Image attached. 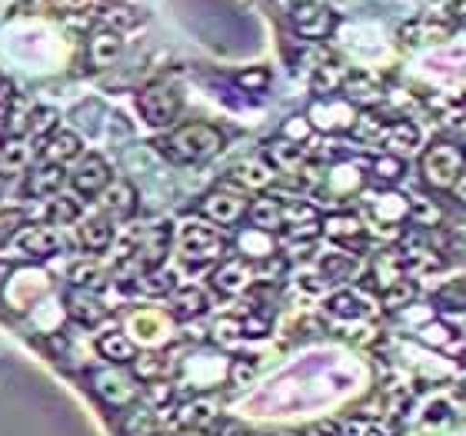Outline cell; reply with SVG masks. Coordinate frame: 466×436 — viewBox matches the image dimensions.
<instances>
[{"mask_svg":"<svg viewBox=\"0 0 466 436\" xmlns=\"http://www.w3.org/2000/svg\"><path fill=\"white\" fill-rule=\"evenodd\" d=\"M224 147V134L214 124H184L177 127L174 134L160 140V150L167 157H174L177 164H200L210 160Z\"/></svg>","mask_w":466,"mask_h":436,"instance_id":"obj_1","label":"cell"},{"mask_svg":"<svg viewBox=\"0 0 466 436\" xmlns=\"http://www.w3.org/2000/svg\"><path fill=\"white\" fill-rule=\"evenodd\" d=\"M420 174L433 190H453V184L463 174V150L450 140H437L420 157Z\"/></svg>","mask_w":466,"mask_h":436,"instance_id":"obj_2","label":"cell"},{"mask_svg":"<svg viewBox=\"0 0 466 436\" xmlns=\"http://www.w3.org/2000/svg\"><path fill=\"white\" fill-rule=\"evenodd\" d=\"M224 253V240L214 227L207 223H187L180 230V257H184L190 267H200V263H210Z\"/></svg>","mask_w":466,"mask_h":436,"instance_id":"obj_3","label":"cell"},{"mask_svg":"<svg viewBox=\"0 0 466 436\" xmlns=\"http://www.w3.org/2000/svg\"><path fill=\"white\" fill-rule=\"evenodd\" d=\"M137 107H140V114H144V120L150 127H170L177 120V114H180V97L167 84H150V87L140 90Z\"/></svg>","mask_w":466,"mask_h":436,"instance_id":"obj_4","label":"cell"},{"mask_svg":"<svg viewBox=\"0 0 466 436\" xmlns=\"http://www.w3.org/2000/svg\"><path fill=\"white\" fill-rule=\"evenodd\" d=\"M90 383H94V393H97L104 403H110V407H130V400L137 397L134 377H127V373H120V370H114V367L90 370Z\"/></svg>","mask_w":466,"mask_h":436,"instance_id":"obj_5","label":"cell"},{"mask_svg":"<svg viewBox=\"0 0 466 436\" xmlns=\"http://www.w3.org/2000/svg\"><path fill=\"white\" fill-rule=\"evenodd\" d=\"M310 127L317 130H327V134H337V130H350L353 120H357V110L353 104H347L343 97H327V100H317L310 107Z\"/></svg>","mask_w":466,"mask_h":436,"instance_id":"obj_6","label":"cell"},{"mask_svg":"<svg viewBox=\"0 0 466 436\" xmlns=\"http://www.w3.org/2000/svg\"><path fill=\"white\" fill-rule=\"evenodd\" d=\"M247 197L233 194V190H214L200 200V214L210 223H220V227H230V223H240V217L247 214Z\"/></svg>","mask_w":466,"mask_h":436,"instance_id":"obj_7","label":"cell"},{"mask_svg":"<svg viewBox=\"0 0 466 436\" xmlns=\"http://www.w3.org/2000/svg\"><path fill=\"white\" fill-rule=\"evenodd\" d=\"M290 24H293V30L300 34V37H307V40H320V37H327L333 30V10H327V7H320V4H313V0H307V4H297V7L290 10Z\"/></svg>","mask_w":466,"mask_h":436,"instance_id":"obj_8","label":"cell"},{"mask_svg":"<svg viewBox=\"0 0 466 436\" xmlns=\"http://www.w3.org/2000/svg\"><path fill=\"white\" fill-rule=\"evenodd\" d=\"M107 184H110V167H107V160L97 154H87L77 164V170H74V187H77V194H84V197L100 194Z\"/></svg>","mask_w":466,"mask_h":436,"instance_id":"obj_9","label":"cell"},{"mask_svg":"<svg viewBox=\"0 0 466 436\" xmlns=\"http://www.w3.org/2000/svg\"><path fill=\"white\" fill-rule=\"evenodd\" d=\"M17 247L20 253H27L30 260H47V257H54L57 253V233L50 230V227H44V223H34V227H24V230L17 233Z\"/></svg>","mask_w":466,"mask_h":436,"instance_id":"obj_10","label":"cell"},{"mask_svg":"<svg viewBox=\"0 0 466 436\" xmlns=\"http://www.w3.org/2000/svg\"><path fill=\"white\" fill-rule=\"evenodd\" d=\"M120 50H124V40H120V34L110 27H97L87 40V60L94 64V67H107V64H114V60L120 57Z\"/></svg>","mask_w":466,"mask_h":436,"instance_id":"obj_11","label":"cell"},{"mask_svg":"<svg viewBox=\"0 0 466 436\" xmlns=\"http://www.w3.org/2000/svg\"><path fill=\"white\" fill-rule=\"evenodd\" d=\"M177 423L190 430H210L217 423V400L210 397H194L177 407Z\"/></svg>","mask_w":466,"mask_h":436,"instance_id":"obj_12","label":"cell"},{"mask_svg":"<svg viewBox=\"0 0 466 436\" xmlns=\"http://www.w3.org/2000/svg\"><path fill=\"white\" fill-rule=\"evenodd\" d=\"M100 207L114 217H130L137 210V187L130 180H110L100 190Z\"/></svg>","mask_w":466,"mask_h":436,"instance_id":"obj_13","label":"cell"},{"mask_svg":"<svg viewBox=\"0 0 466 436\" xmlns=\"http://www.w3.org/2000/svg\"><path fill=\"white\" fill-rule=\"evenodd\" d=\"M323 233L333 237V240H340L350 250H353V247H363V223L353 214H330L323 220Z\"/></svg>","mask_w":466,"mask_h":436,"instance_id":"obj_14","label":"cell"},{"mask_svg":"<svg viewBox=\"0 0 466 436\" xmlns=\"http://www.w3.org/2000/svg\"><path fill=\"white\" fill-rule=\"evenodd\" d=\"M44 160L47 164H70V160H77L80 154V137L70 134V130H57V134L44 137Z\"/></svg>","mask_w":466,"mask_h":436,"instance_id":"obj_15","label":"cell"},{"mask_svg":"<svg viewBox=\"0 0 466 436\" xmlns=\"http://www.w3.org/2000/svg\"><path fill=\"white\" fill-rule=\"evenodd\" d=\"M250 280H253V273L243 260H227L214 270V287L220 293H227V297L247 290V287H250Z\"/></svg>","mask_w":466,"mask_h":436,"instance_id":"obj_16","label":"cell"},{"mask_svg":"<svg viewBox=\"0 0 466 436\" xmlns=\"http://www.w3.org/2000/svg\"><path fill=\"white\" fill-rule=\"evenodd\" d=\"M343 90V100L347 104H360V107H367V104H377L380 97H383V90H380V84L370 74H347L340 84Z\"/></svg>","mask_w":466,"mask_h":436,"instance_id":"obj_17","label":"cell"},{"mask_svg":"<svg viewBox=\"0 0 466 436\" xmlns=\"http://www.w3.org/2000/svg\"><path fill=\"white\" fill-rule=\"evenodd\" d=\"M247 217H250V223L257 227V230H280L283 227V207L277 197H260V200H253L250 207H247Z\"/></svg>","mask_w":466,"mask_h":436,"instance_id":"obj_18","label":"cell"},{"mask_svg":"<svg viewBox=\"0 0 466 436\" xmlns=\"http://www.w3.org/2000/svg\"><path fill=\"white\" fill-rule=\"evenodd\" d=\"M67 307H70V313L77 317L80 323H87V327H94V323H100L104 320V313H107V307L94 297L90 290H70V297H67Z\"/></svg>","mask_w":466,"mask_h":436,"instance_id":"obj_19","label":"cell"},{"mask_svg":"<svg viewBox=\"0 0 466 436\" xmlns=\"http://www.w3.org/2000/svg\"><path fill=\"white\" fill-rule=\"evenodd\" d=\"M120 433L124 436H157V417L150 407H124L120 413Z\"/></svg>","mask_w":466,"mask_h":436,"instance_id":"obj_20","label":"cell"},{"mask_svg":"<svg viewBox=\"0 0 466 436\" xmlns=\"http://www.w3.org/2000/svg\"><path fill=\"white\" fill-rule=\"evenodd\" d=\"M237 247H240V253L250 257V260H267V257H273V250H277L273 233L257 230V227H247V230L237 237Z\"/></svg>","mask_w":466,"mask_h":436,"instance_id":"obj_21","label":"cell"},{"mask_svg":"<svg viewBox=\"0 0 466 436\" xmlns=\"http://www.w3.org/2000/svg\"><path fill=\"white\" fill-rule=\"evenodd\" d=\"M80 243H84V250H107L110 243H114V227H110V220H104V217H94V220H84L80 223Z\"/></svg>","mask_w":466,"mask_h":436,"instance_id":"obj_22","label":"cell"},{"mask_svg":"<svg viewBox=\"0 0 466 436\" xmlns=\"http://www.w3.org/2000/svg\"><path fill=\"white\" fill-rule=\"evenodd\" d=\"M97 350L104 353V360H110V363H130V360L137 357L134 340L127 337V333H100Z\"/></svg>","mask_w":466,"mask_h":436,"instance_id":"obj_23","label":"cell"},{"mask_svg":"<svg viewBox=\"0 0 466 436\" xmlns=\"http://www.w3.org/2000/svg\"><path fill=\"white\" fill-rule=\"evenodd\" d=\"M167 357L164 353H154V350H144V353H137L134 360H130V373H134V380H144V383H157V380L167 373Z\"/></svg>","mask_w":466,"mask_h":436,"instance_id":"obj_24","label":"cell"},{"mask_svg":"<svg viewBox=\"0 0 466 436\" xmlns=\"http://www.w3.org/2000/svg\"><path fill=\"white\" fill-rule=\"evenodd\" d=\"M170 307H174V317H180V320H194V317H200V313L207 310V293L200 290V287L174 290Z\"/></svg>","mask_w":466,"mask_h":436,"instance_id":"obj_25","label":"cell"},{"mask_svg":"<svg viewBox=\"0 0 466 436\" xmlns=\"http://www.w3.org/2000/svg\"><path fill=\"white\" fill-rule=\"evenodd\" d=\"M383 144L390 147V154H393V157L410 154V150L420 144V130L410 124V120H397V124L387 127V137H383Z\"/></svg>","mask_w":466,"mask_h":436,"instance_id":"obj_26","label":"cell"},{"mask_svg":"<svg viewBox=\"0 0 466 436\" xmlns=\"http://www.w3.org/2000/svg\"><path fill=\"white\" fill-rule=\"evenodd\" d=\"M267 164L277 167V170H300V164H303L300 144H290V140H270V144H267Z\"/></svg>","mask_w":466,"mask_h":436,"instance_id":"obj_27","label":"cell"},{"mask_svg":"<svg viewBox=\"0 0 466 436\" xmlns=\"http://www.w3.org/2000/svg\"><path fill=\"white\" fill-rule=\"evenodd\" d=\"M167 243H170V230L167 227H157V230L147 233V240L137 247V260L144 263V270H150V267H157V263L164 260Z\"/></svg>","mask_w":466,"mask_h":436,"instance_id":"obj_28","label":"cell"},{"mask_svg":"<svg viewBox=\"0 0 466 436\" xmlns=\"http://www.w3.org/2000/svg\"><path fill=\"white\" fill-rule=\"evenodd\" d=\"M64 187V170L57 164H44L40 170L27 177V194L30 197H50L54 190Z\"/></svg>","mask_w":466,"mask_h":436,"instance_id":"obj_29","label":"cell"},{"mask_svg":"<svg viewBox=\"0 0 466 436\" xmlns=\"http://www.w3.org/2000/svg\"><path fill=\"white\" fill-rule=\"evenodd\" d=\"M407 273V260H403V253H380L377 263H373V277H377V283L387 290V287H393V283L407 280L403 277Z\"/></svg>","mask_w":466,"mask_h":436,"instance_id":"obj_30","label":"cell"},{"mask_svg":"<svg viewBox=\"0 0 466 436\" xmlns=\"http://www.w3.org/2000/svg\"><path fill=\"white\" fill-rule=\"evenodd\" d=\"M24 167H27V144L20 137L0 140V174L4 177L24 174Z\"/></svg>","mask_w":466,"mask_h":436,"instance_id":"obj_31","label":"cell"},{"mask_svg":"<svg viewBox=\"0 0 466 436\" xmlns=\"http://www.w3.org/2000/svg\"><path fill=\"white\" fill-rule=\"evenodd\" d=\"M134 287L140 293H147V297H167V293H174L177 290V283H174V273H167L160 270V267H150V270H144L140 277H134Z\"/></svg>","mask_w":466,"mask_h":436,"instance_id":"obj_32","label":"cell"},{"mask_svg":"<svg viewBox=\"0 0 466 436\" xmlns=\"http://www.w3.org/2000/svg\"><path fill=\"white\" fill-rule=\"evenodd\" d=\"M450 34L447 24H433L430 17L423 20H413L407 27L400 30V37L407 40V44H430V40H443Z\"/></svg>","mask_w":466,"mask_h":436,"instance_id":"obj_33","label":"cell"},{"mask_svg":"<svg viewBox=\"0 0 466 436\" xmlns=\"http://www.w3.org/2000/svg\"><path fill=\"white\" fill-rule=\"evenodd\" d=\"M320 270L327 280L340 283V280H350L353 270H357V260H353V253H327L320 260Z\"/></svg>","mask_w":466,"mask_h":436,"instance_id":"obj_34","label":"cell"},{"mask_svg":"<svg viewBox=\"0 0 466 436\" xmlns=\"http://www.w3.org/2000/svg\"><path fill=\"white\" fill-rule=\"evenodd\" d=\"M104 280H107V273L100 270L97 263H90V260H84V263H74V270H70V283L77 287V290H100L104 287Z\"/></svg>","mask_w":466,"mask_h":436,"instance_id":"obj_35","label":"cell"},{"mask_svg":"<svg viewBox=\"0 0 466 436\" xmlns=\"http://www.w3.org/2000/svg\"><path fill=\"white\" fill-rule=\"evenodd\" d=\"M144 24V14L140 10H130V7H120V4H110L107 10H104V27H110V30H134V27H140Z\"/></svg>","mask_w":466,"mask_h":436,"instance_id":"obj_36","label":"cell"},{"mask_svg":"<svg viewBox=\"0 0 466 436\" xmlns=\"http://www.w3.org/2000/svg\"><path fill=\"white\" fill-rule=\"evenodd\" d=\"M333 317H343V320H363L367 317V303L360 300L357 293H337L330 300Z\"/></svg>","mask_w":466,"mask_h":436,"instance_id":"obj_37","label":"cell"},{"mask_svg":"<svg viewBox=\"0 0 466 436\" xmlns=\"http://www.w3.org/2000/svg\"><path fill=\"white\" fill-rule=\"evenodd\" d=\"M237 180H240L243 187H267L273 180V167L267 164V160H247V164H240V170H237Z\"/></svg>","mask_w":466,"mask_h":436,"instance_id":"obj_38","label":"cell"},{"mask_svg":"<svg viewBox=\"0 0 466 436\" xmlns=\"http://www.w3.org/2000/svg\"><path fill=\"white\" fill-rule=\"evenodd\" d=\"M337 436H393V427L380 423V420H347L337 427Z\"/></svg>","mask_w":466,"mask_h":436,"instance_id":"obj_39","label":"cell"},{"mask_svg":"<svg viewBox=\"0 0 466 436\" xmlns=\"http://www.w3.org/2000/svg\"><path fill=\"white\" fill-rule=\"evenodd\" d=\"M413 297H417V287H413L410 280H400V283H393V287L383 290L380 303H383L387 310H403L407 303H413Z\"/></svg>","mask_w":466,"mask_h":436,"instance_id":"obj_40","label":"cell"},{"mask_svg":"<svg viewBox=\"0 0 466 436\" xmlns=\"http://www.w3.org/2000/svg\"><path fill=\"white\" fill-rule=\"evenodd\" d=\"M77 214H80V200H74V197H54L47 204L50 223H70L77 220Z\"/></svg>","mask_w":466,"mask_h":436,"instance_id":"obj_41","label":"cell"},{"mask_svg":"<svg viewBox=\"0 0 466 436\" xmlns=\"http://www.w3.org/2000/svg\"><path fill=\"white\" fill-rule=\"evenodd\" d=\"M343 70H337V64H323V67H317V74H313V90L317 94H333V90L343 84Z\"/></svg>","mask_w":466,"mask_h":436,"instance_id":"obj_42","label":"cell"},{"mask_svg":"<svg viewBox=\"0 0 466 436\" xmlns=\"http://www.w3.org/2000/svg\"><path fill=\"white\" fill-rule=\"evenodd\" d=\"M373 177H377L380 184H397L400 177H403V160L393 154L380 157V160H373Z\"/></svg>","mask_w":466,"mask_h":436,"instance_id":"obj_43","label":"cell"},{"mask_svg":"<svg viewBox=\"0 0 466 436\" xmlns=\"http://www.w3.org/2000/svg\"><path fill=\"white\" fill-rule=\"evenodd\" d=\"M267 84H270V70L267 67H250L237 74V87H243L247 94H260V90H267Z\"/></svg>","mask_w":466,"mask_h":436,"instance_id":"obj_44","label":"cell"},{"mask_svg":"<svg viewBox=\"0 0 466 436\" xmlns=\"http://www.w3.org/2000/svg\"><path fill=\"white\" fill-rule=\"evenodd\" d=\"M407 217L417 227H437V220H440V207L433 204V200H417V204L410 207L407 210Z\"/></svg>","mask_w":466,"mask_h":436,"instance_id":"obj_45","label":"cell"},{"mask_svg":"<svg viewBox=\"0 0 466 436\" xmlns=\"http://www.w3.org/2000/svg\"><path fill=\"white\" fill-rule=\"evenodd\" d=\"M440 303L450 307V310H466V280L450 283L447 290L440 293Z\"/></svg>","mask_w":466,"mask_h":436,"instance_id":"obj_46","label":"cell"},{"mask_svg":"<svg viewBox=\"0 0 466 436\" xmlns=\"http://www.w3.org/2000/svg\"><path fill=\"white\" fill-rule=\"evenodd\" d=\"M20 227H24V210H4L0 214V247L7 243V237L20 233Z\"/></svg>","mask_w":466,"mask_h":436,"instance_id":"obj_47","label":"cell"},{"mask_svg":"<svg viewBox=\"0 0 466 436\" xmlns=\"http://www.w3.org/2000/svg\"><path fill=\"white\" fill-rule=\"evenodd\" d=\"M253 373H257V367H253L250 360H233L230 363V383L233 387H247L253 380Z\"/></svg>","mask_w":466,"mask_h":436,"instance_id":"obj_48","label":"cell"},{"mask_svg":"<svg viewBox=\"0 0 466 436\" xmlns=\"http://www.w3.org/2000/svg\"><path fill=\"white\" fill-rule=\"evenodd\" d=\"M310 137V120L307 117H293V124L283 127V140H290V144H300Z\"/></svg>","mask_w":466,"mask_h":436,"instance_id":"obj_49","label":"cell"},{"mask_svg":"<svg viewBox=\"0 0 466 436\" xmlns=\"http://www.w3.org/2000/svg\"><path fill=\"white\" fill-rule=\"evenodd\" d=\"M54 120H57V117L50 114V110H34V114H30V120H27V130L30 134H44V130H54Z\"/></svg>","mask_w":466,"mask_h":436,"instance_id":"obj_50","label":"cell"},{"mask_svg":"<svg viewBox=\"0 0 466 436\" xmlns=\"http://www.w3.org/2000/svg\"><path fill=\"white\" fill-rule=\"evenodd\" d=\"M243 330H240V323L237 320H217L214 323V337L220 340V343H227V340H233V337H240Z\"/></svg>","mask_w":466,"mask_h":436,"instance_id":"obj_51","label":"cell"},{"mask_svg":"<svg viewBox=\"0 0 466 436\" xmlns=\"http://www.w3.org/2000/svg\"><path fill=\"white\" fill-rule=\"evenodd\" d=\"M170 397H174V390H170V383H154V387L147 390V403H157V407H164V403H170Z\"/></svg>","mask_w":466,"mask_h":436,"instance_id":"obj_52","label":"cell"},{"mask_svg":"<svg viewBox=\"0 0 466 436\" xmlns=\"http://www.w3.org/2000/svg\"><path fill=\"white\" fill-rule=\"evenodd\" d=\"M453 194H457V200L466 207V167H463V174H460V180L453 184Z\"/></svg>","mask_w":466,"mask_h":436,"instance_id":"obj_53","label":"cell"},{"mask_svg":"<svg viewBox=\"0 0 466 436\" xmlns=\"http://www.w3.org/2000/svg\"><path fill=\"white\" fill-rule=\"evenodd\" d=\"M10 100H14V94H10V87L4 84V80H0V114L10 107Z\"/></svg>","mask_w":466,"mask_h":436,"instance_id":"obj_54","label":"cell"},{"mask_svg":"<svg viewBox=\"0 0 466 436\" xmlns=\"http://www.w3.org/2000/svg\"><path fill=\"white\" fill-rule=\"evenodd\" d=\"M10 277V263L7 260H0V290H4V280Z\"/></svg>","mask_w":466,"mask_h":436,"instance_id":"obj_55","label":"cell"},{"mask_svg":"<svg viewBox=\"0 0 466 436\" xmlns=\"http://www.w3.org/2000/svg\"><path fill=\"white\" fill-rule=\"evenodd\" d=\"M237 436H293V433H247V430H240Z\"/></svg>","mask_w":466,"mask_h":436,"instance_id":"obj_56","label":"cell"},{"mask_svg":"<svg viewBox=\"0 0 466 436\" xmlns=\"http://www.w3.org/2000/svg\"><path fill=\"white\" fill-rule=\"evenodd\" d=\"M4 130H7V124H4V114H0V134H4Z\"/></svg>","mask_w":466,"mask_h":436,"instance_id":"obj_57","label":"cell"}]
</instances>
